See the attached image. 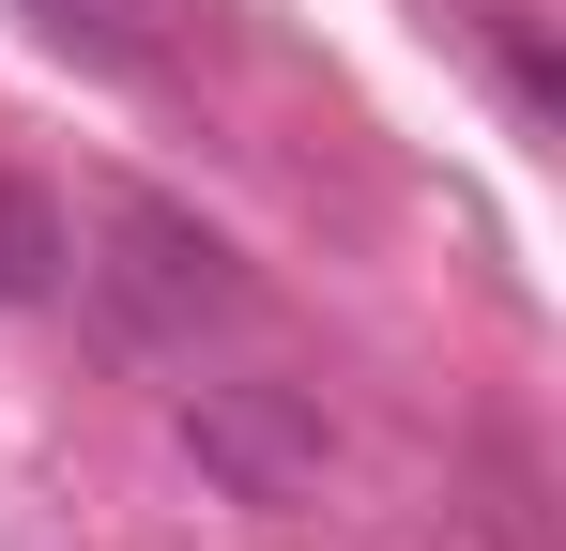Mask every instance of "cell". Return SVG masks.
Wrapping results in <instances>:
<instances>
[{
	"instance_id": "obj_1",
	"label": "cell",
	"mask_w": 566,
	"mask_h": 551,
	"mask_svg": "<svg viewBox=\"0 0 566 551\" xmlns=\"http://www.w3.org/2000/svg\"><path fill=\"white\" fill-rule=\"evenodd\" d=\"M93 291H107V322H123L138 353H199V337L245 322V261L199 230L185 199H154V184H107V215H93Z\"/></svg>"
},
{
	"instance_id": "obj_2",
	"label": "cell",
	"mask_w": 566,
	"mask_h": 551,
	"mask_svg": "<svg viewBox=\"0 0 566 551\" xmlns=\"http://www.w3.org/2000/svg\"><path fill=\"white\" fill-rule=\"evenodd\" d=\"M185 459L230 506H306L322 490V398L306 383H185Z\"/></svg>"
},
{
	"instance_id": "obj_3",
	"label": "cell",
	"mask_w": 566,
	"mask_h": 551,
	"mask_svg": "<svg viewBox=\"0 0 566 551\" xmlns=\"http://www.w3.org/2000/svg\"><path fill=\"white\" fill-rule=\"evenodd\" d=\"M31 15H46L77 62H154V46L185 31V0H31Z\"/></svg>"
},
{
	"instance_id": "obj_4",
	"label": "cell",
	"mask_w": 566,
	"mask_h": 551,
	"mask_svg": "<svg viewBox=\"0 0 566 551\" xmlns=\"http://www.w3.org/2000/svg\"><path fill=\"white\" fill-rule=\"evenodd\" d=\"M62 261H77V246H62V215H46L31 184H0V306H31V291H62Z\"/></svg>"
},
{
	"instance_id": "obj_5",
	"label": "cell",
	"mask_w": 566,
	"mask_h": 551,
	"mask_svg": "<svg viewBox=\"0 0 566 551\" xmlns=\"http://www.w3.org/2000/svg\"><path fill=\"white\" fill-rule=\"evenodd\" d=\"M505 92H521V123H552V46H536V15H505Z\"/></svg>"
}]
</instances>
